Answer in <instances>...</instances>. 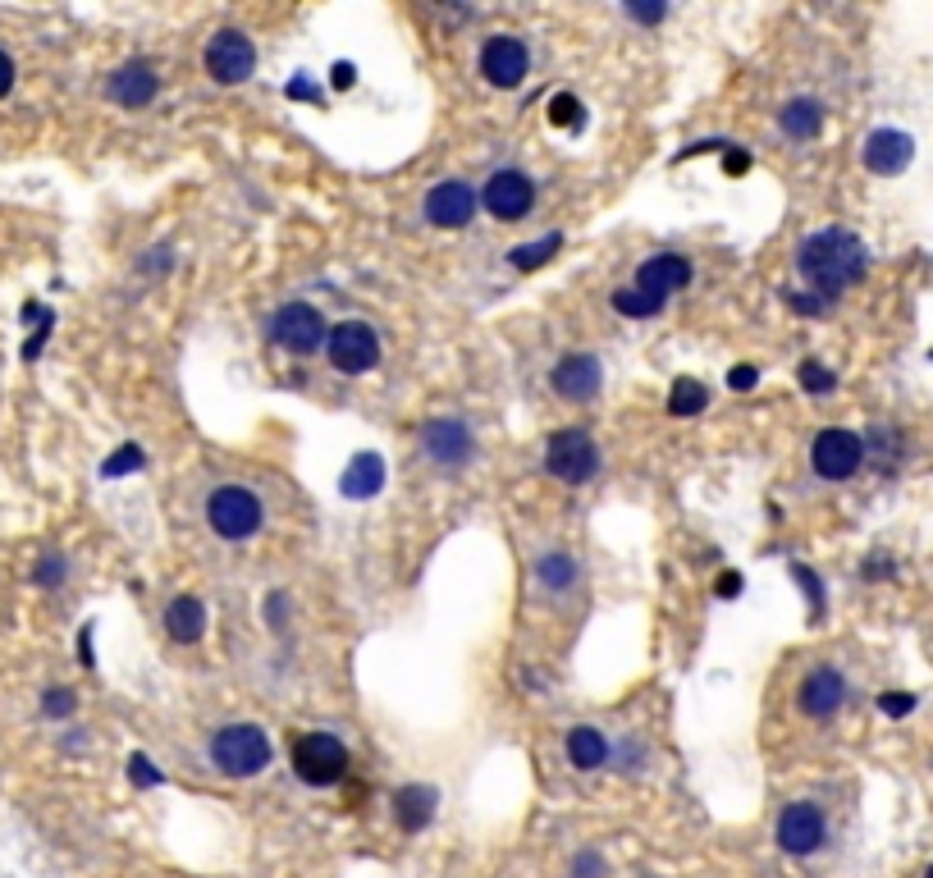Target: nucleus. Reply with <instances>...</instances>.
<instances>
[{
    "label": "nucleus",
    "mask_w": 933,
    "mask_h": 878,
    "mask_svg": "<svg viewBox=\"0 0 933 878\" xmlns=\"http://www.w3.org/2000/svg\"><path fill=\"white\" fill-rule=\"evenodd\" d=\"M865 266H869V252L851 229H819L796 252L800 279L815 284V293H823V298H838L851 284H861Z\"/></svg>",
    "instance_id": "f257e3e1"
},
{
    "label": "nucleus",
    "mask_w": 933,
    "mask_h": 878,
    "mask_svg": "<svg viewBox=\"0 0 933 878\" xmlns=\"http://www.w3.org/2000/svg\"><path fill=\"white\" fill-rule=\"evenodd\" d=\"M211 760L224 778H256L270 764V737L256 723H229L211 737Z\"/></svg>",
    "instance_id": "f03ea898"
},
{
    "label": "nucleus",
    "mask_w": 933,
    "mask_h": 878,
    "mask_svg": "<svg viewBox=\"0 0 933 878\" xmlns=\"http://www.w3.org/2000/svg\"><path fill=\"white\" fill-rule=\"evenodd\" d=\"M206 522H211V531L224 535V540H247V535L262 531L266 508L247 485H220L216 495L206 499Z\"/></svg>",
    "instance_id": "7ed1b4c3"
},
{
    "label": "nucleus",
    "mask_w": 933,
    "mask_h": 878,
    "mask_svg": "<svg viewBox=\"0 0 933 878\" xmlns=\"http://www.w3.org/2000/svg\"><path fill=\"white\" fill-rule=\"evenodd\" d=\"M293 773L307 787H334L348 773V751L334 732H307L293 746Z\"/></svg>",
    "instance_id": "20e7f679"
},
{
    "label": "nucleus",
    "mask_w": 933,
    "mask_h": 878,
    "mask_svg": "<svg viewBox=\"0 0 933 878\" xmlns=\"http://www.w3.org/2000/svg\"><path fill=\"white\" fill-rule=\"evenodd\" d=\"M270 339L284 353H293V357H311L330 339V325L311 302H284L279 312L270 316Z\"/></svg>",
    "instance_id": "39448f33"
},
{
    "label": "nucleus",
    "mask_w": 933,
    "mask_h": 878,
    "mask_svg": "<svg viewBox=\"0 0 933 878\" xmlns=\"http://www.w3.org/2000/svg\"><path fill=\"white\" fill-rule=\"evenodd\" d=\"M544 467L563 485H586L600 472V449H595V439L586 430H558L550 439V449H544Z\"/></svg>",
    "instance_id": "423d86ee"
},
{
    "label": "nucleus",
    "mask_w": 933,
    "mask_h": 878,
    "mask_svg": "<svg viewBox=\"0 0 933 878\" xmlns=\"http://www.w3.org/2000/svg\"><path fill=\"white\" fill-rule=\"evenodd\" d=\"M325 353H330L334 371L367 376V371H376V361H380V339H376V330L367 321H344V325L330 330Z\"/></svg>",
    "instance_id": "0eeeda50"
},
{
    "label": "nucleus",
    "mask_w": 933,
    "mask_h": 878,
    "mask_svg": "<svg viewBox=\"0 0 933 878\" xmlns=\"http://www.w3.org/2000/svg\"><path fill=\"white\" fill-rule=\"evenodd\" d=\"M206 73L220 83V88H233V83H247L252 79V69H256V46L247 33L239 28H224L216 33L211 42H206V56H201Z\"/></svg>",
    "instance_id": "6e6552de"
},
{
    "label": "nucleus",
    "mask_w": 933,
    "mask_h": 878,
    "mask_svg": "<svg viewBox=\"0 0 933 878\" xmlns=\"http://www.w3.org/2000/svg\"><path fill=\"white\" fill-rule=\"evenodd\" d=\"M861 458H865V439L855 430H842V426L819 430L815 444H810V467L823 481H851L861 472Z\"/></svg>",
    "instance_id": "1a4fd4ad"
},
{
    "label": "nucleus",
    "mask_w": 933,
    "mask_h": 878,
    "mask_svg": "<svg viewBox=\"0 0 933 878\" xmlns=\"http://www.w3.org/2000/svg\"><path fill=\"white\" fill-rule=\"evenodd\" d=\"M481 73L489 88H522L527 73H531V56H527V42L522 37H508V33H495L485 46H481Z\"/></svg>",
    "instance_id": "9d476101"
},
{
    "label": "nucleus",
    "mask_w": 933,
    "mask_h": 878,
    "mask_svg": "<svg viewBox=\"0 0 933 878\" xmlns=\"http://www.w3.org/2000/svg\"><path fill=\"white\" fill-rule=\"evenodd\" d=\"M828 842V819L810 800H792V806L778 815V846L787 856H815V851Z\"/></svg>",
    "instance_id": "9b49d317"
},
{
    "label": "nucleus",
    "mask_w": 933,
    "mask_h": 878,
    "mask_svg": "<svg viewBox=\"0 0 933 878\" xmlns=\"http://www.w3.org/2000/svg\"><path fill=\"white\" fill-rule=\"evenodd\" d=\"M485 211L495 216V220H522L531 216V206H535V178L522 174V170H495L485 178Z\"/></svg>",
    "instance_id": "f8f14e48"
},
{
    "label": "nucleus",
    "mask_w": 933,
    "mask_h": 878,
    "mask_svg": "<svg viewBox=\"0 0 933 878\" xmlns=\"http://www.w3.org/2000/svg\"><path fill=\"white\" fill-rule=\"evenodd\" d=\"M426 220L435 229H466L476 220V188L466 178H445L426 193Z\"/></svg>",
    "instance_id": "ddd939ff"
},
{
    "label": "nucleus",
    "mask_w": 933,
    "mask_h": 878,
    "mask_svg": "<svg viewBox=\"0 0 933 878\" xmlns=\"http://www.w3.org/2000/svg\"><path fill=\"white\" fill-rule=\"evenodd\" d=\"M550 384H554V394H558V398H567V403H586V398L600 394V384H604V367H600V357H590V353H567V357L558 361V367H554Z\"/></svg>",
    "instance_id": "4468645a"
},
{
    "label": "nucleus",
    "mask_w": 933,
    "mask_h": 878,
    "mask_svg": "<svg viewBox=\"0 0 933 878\" xmlns=\"http://www.w3.org/2000/svg\"><path fill=\"white\" fill-rule=\"evenodd\" d=\"M861 161H865L869 174L892 178V174H901L906 165L915 161V142H911V134H901V128H874V134L865 138Z\"/></svg>",
    "instance_id": "2eb2a0df"
},
{
    "label": "nucleus",
    "mask_w": 933,
    "mask_h": 878,
    "mask_svg": "<svg viewBox=\"0 0 933 878\" xmlns=\"http://www.w3.org/2000/svg\"><path fill=\"white\" fill-rule=\"evenodd\" d=\"M422 449L439 462V467H462L466 458L476 453V444H472V430H466L462 421H453V417H439V421H430L426 430H422Z\"/></svg>",
    "instance_id": "dca6fc26"
},
{
    "label": "nucleus",
    "mask_w": 933,
    "mask_h": 878,
    "mask_svg": "<svg viewBox=\"0 0 933 878\" xmlns=\"http://www.w3.org/2000/svg\"><path fill=\"white\" fill-rule=\"evenodd\" d=\"M842 701H846V678L838 668H815L796 691L800 714H810V718H833L842 709Z\"/></svg>",
    "instance_id": "f3484780"
},
{
    "label": "nucleus",
    "mask_w": 933,
    "mask_h": 878,
    "mask_svg": "<svg viewBox=\"0 0 933 878\" xmlns=\"http://www.w3.org/2000/svg\"><path fill=\"white\" fill-rule=\"evenodd\" d=\"M156 92H161V73H156L151 60H128L111 73V96L119 101V106L128 111H142L156 101Z\"/></svg>",
    "instance_id": "a211bd4d"
},
{
    "label": "nucleus",
    "mask_w": 933,
    "mask_h": 878,
    "mask_svg": "<svg viewBox=\"0 0 933 878\" xmlns=\"http://www.w3.org/2000/svg\"><path fill=\"white\" fill-rule=\"evenodd\" d=\"M687 284H691V262L678 256V252H659V256H650V262H641V270H636V289L659 298V302L668 293L687 289Z\"/></svg>",
    "instance_id": "6ab92c4d"
},
{
    "label": "nucleus",
    "mask_w": 933,
    "mask_h": 878,
    "mask_svg": "<svg viewBox=\"0 0 933 878\" xmlns=\"http://www.w3.org/2000/svg\"><path fill=\"white\" fill-rule=\"evenodd\" d=\"M435 806H439V792L426 787V783H407L394 792V819H399V829L403 833H422L430 829V819H435Z\"/></svg>",
    "instance_id": "aec40b11"
},
{
    "label": "nucleus",
    "mask_w": 933,
    "mask_h": 878,
    "mask_svg": "<svg viewBox=\"0 0 933 878\" xmlns=\"http://www.w3.org/2000/svg\"><path fill=\"white\" fill-rule=\"evenodd\" d=\"M339 489H344V499H371L384 489V458L380 453H357L344 476H339Z\"/></svg>",
    "instance_id": "412c9836"
},
{
    "label": "nucleus",
    "mask_w": 933,
    "mask_h": 878,
    "mask_svg": "<svg viewBox=\"0 0 933 878\" xmlns=\"http://www.w3.org/2000/svg\"><path fill=\"white\" fill-rule=\"evenodd\" d=\"M567 764L581 769V773H595V769H604L609 764V737L600 728H573L567 732Z\"/></svg>",
    "instance_id": "4be33fe9"
},
{
    "label": "nucleus",
    "mask_w": 933,
    "mask_h": 878,
    "mask_svg": "<svg viewBox=\"0 0 933 878\" xmlns=\"http://www.w3.org/2000/svg\"><path fill=\"white\" fill-rule=\"evenodd\" d=\"M165 632H170L178 645L201 640V632H206V609H201V600H197V596H174L170 609H165Z\"/></svg>",
    "instance_id": "5701e85b"
},
{
    "label": "nucleus",
    "mask_w": 933,
    "mask_h": 878,
    "mask_svg": "<svg viewBox=\"0 0 933 878\" xmlns=\"http://www.w3.org/2000/svg\"><path fill=\"white\" fill-rule=\"evenodd\" d=\"M778 124H783L787 138L810 142V138H819V128H823V106H819L815 96H796V101H787V106H783Z\"/></svg>",
    "instance_id": "b1692460"
},
{
    "label": "nucleus",
    "mask_w": 933,
    "mask_h": 878,
    "mask_svg": "<svg viewBox=\"0 0 933 878\" xmlns=\"http://www.w3.org/2000/svg\"><path fill=\"white\" fill-rule=\"evenodd\" d=\"M535 581H540L544 590H554V596H558V590H567V586L577 581V563L567 558L563 550L540 554V563H535Z\"/></svg>",
    "instance_id": "393cba45"
},
{
    "label": "nucleus",
    "mask_w": 933,
    "mask_h": 878,
    "mask_svg": "<svg viewBox=\"0 0 933 878\" xmlns=\"http://www.w3.org/2000/svg\"><path fill=\"white\" fill-rule=\"evenodd\" d=\"M710 403V390L700 380H672V390H668V412L672 417H695V412H705Z\"/></svg>",
    "instance_id": "a878e982"
},
{
    "label": "nucleus",
    "mask_w": 933,
    "mask_h": 878,
    "mask_svg": "<svg viewBox=\"0 0 933 878\" xmlns=\"http://www.w3.org/2000/svg\"><path fill=\"white\" fill-rule=\"evenodd\" d=\"M563 247V234H544L540 243H522V247H512L508 252V262H512V270H535V266H544L550 256Z\"/></svg>",
    "instance_id": "bb28decb"
},
{
    "label": "nucleus",
    "mask_w": 933,
    "mask_h": 878,
    "mask_svg": "<svg viewBox=\"0 0 933 878\" xmlns=\"http://www.w3.org/2000/svg\"><path fill=\"white\" fill-rule=\"evenodd\" d=\"M659 307H664V302H659V298H650V293H641L636 284H632V289H618V293H613V312H618V316H632V321L655 316Z\"/></svg>",
    "instance_id": "cd10ccee"
},
{
    "label": "nucleus",
    "mask_w": 933,
    "mask_h": 878,
    "mask_svg": "<svg viewBox=\"0 0 933 878\" xmlns=\"http://www.w3.org/2000/svg\"><path fill=\"white\" fill-rule=\"evenodd\" d=\"M800 390H806V394H833L838 376L828 367H819V361H800Z\"/></svg>",
    "instance_id": "c85d7f7f"
},
{
    "label": "nucleus",
    "mask_w": 933,
    "mask_h": 878,
    "mask_svg": "<svg viewBox=\"0 0 933 878\" xmlns=\"http://www.w3.org/2000/svg\"><path fill=\"white\" fill-rule=\"evenodd\" d=\"M142 462H147V458H142V449H138V444H124L115 458L101 462V476H106V481H119L124 472H138Z\"/></svg>",
    "instance_id": "c756f323"
},
{
    "label": "nucleus",
    "mask_w": 933,
    "mask_h": 878,
    "mask_svg": "<svg viewBox=\"0 0 933 878\" xmlns=\"http://www.w3.org/2000/svg\"><path fill=\"white\" fill-rule=\"evenodd\" d=\"M128 778H134L138 787H161V783H165V773L156 769L147 755H128Z\"/></svg>",
    "instance_id": "7c9ffc66"
},
{
    "label": "nucleus",
    "mask_w": 933,
    "mask_h": 878,
    "mask_svg": "<svg viewBox=\"0 0 933 878\" xmlns=\"http://www.w3.org/2000/svg\"><path fill=\"white\" fill-rule=\"evenodd\" d=\"M878 709H884L888 718H906L915 709V695L911 691H884V695H878Z\"/></svg>",
    "instance_id": "2f4dec72"
},
{
    "label": "nucleus",
    "mask_w": 933,
    "mask_h": 878,
    "mask_svg": "<svg viewBox=\"0 0 933 878\" xmlns=\"http://www.w3.org/2000/svg\"><path fill=\"white\" fill-rule=\"evenodd\" d=\"M550 119H554L558 128L577 124V119H581V106H577V96H567V92H563V96H554V101H550Z\"/></svg>",
    "instance_id": "473e14b6"
},
{
    "label": "nucleus",
    "mask_w": 933,
    "mask_h": 878,
    "mask_svg": "<svg viewBox=\"0 0 933 878\" xmlns=\"http://www.w3.org/2000/svg\"><path fill=\"white\" fill-rule=\"evenodd\" d=\"M792 577H796L800 586H806V596H810V613L819 617V613H823V586H819V577L810 573V567H800V563L792 567Z\"/></svg>",
    "instance_id": "72a5a7b5"
},
{
    "label": "nucleus",
    "mask_w": 933,
    "mask_h": 878,
    "mask_svg": "<svg viewBox=\"0 0 933 878\" xmlns=\"http://www.w3.org/2000/svg\"><path fill=\"white\" fill-rule=\"evenodd\" d=\"M42 714H46V718H69V714H73V691H65V686L46 691V701H42Z\"/></svg>",
    "instance_id": "f704fd0d"
},
{
    "label": "nucleus",
    "mask_w": 933,
    "mask_h": 878,
    "mask_svg": "<svg viewBox=\"0 0 933 878\" xmlns=\"http://www.w3.org/2000/svg\"><path fill=\"white\" fill-rule=\"evenodd\" d=\"M573 878H604V856H595V851H581L573 860Z\"/></svg>",
    "instance_id": "c9c22d12"
},
{
    "label": "nucleus",
    "mask_w": 933,
    "mask_h": 878,
    "mask_svg": "<svg viewBox=\"0 0 933 878\" xmlns=\"http://www.w3.org/2000/svg\"><path fill=\"white\" fill-rule=\"evenodd\" d=\"M756 384H760V367H750V361H746V367H737V371L728 376V390H737V394L756 390Z\"/></svg>",
    "instance_id": "e433bc0d"
},
{
    "label": "nucleus",
    "mask_w": 933,
    "mask_h": 878,
    "mask_svg": "<svg viewBox=\"0 0 933 878\" xmlns=\"http://www.w3.org/2000/svg\"><path fill=\"white\" fill-rule=\"evenodd\" d=\"M37 581H42V586H56V581H65V558H46V563L37 567Z\"/></svg>",
    "instance_id": "4c0bfd02"
},
{
    "label": "nucleus",
    "mask_w": 933,
    "mask_h": 878,
    "mask_svg": "<svg viewBox=\"0 0 933 878\" xmlns=\"http://www.w3.org/2000/svg\"><path fill=\"white\" fill-rule=\"evenodd\" d=\"M714 596H718V600H737V596H741V573H723L718 586H714Z\"/></svg>",
    "instance_id": "58836bf2"
},
{
    "label": "nucleus",
    "mask_w": 933,
    "mask_h": 878,
    "mask_svg": "<svg viewBox=\"0 0 933 878\" xmlns=\"http://www.w3.org/2000/svg\"><path fill=\"white\" fill-rule=\"evenodd\" d=\"M787 307H792V312H800V316H819L823 312V302H815L806 293H787Z\"/></svg>",
    "instance_id": "ea45409f"
},
{
    "label": "nucleus",
    "mask_w": 933,
    "mask_h": 878,
    "mask_svg": "<svg viewBox=\"0 0 933 878\" xmlns=\"http://www.w3.org/2000/svg\"><path fill=\"white\" fill-rule=\"evenodd\" d=\"M627 14H632V19H641V23H659L668 10H664V5H627Z\"/></svg>",
    "instance_id": "a19ab883"
},
{
    "label": "nucleus",
    "mask_w": 933,
    "mask_h": 878,
    "mask_svg": "<svg viewBox=\"0 0 933 878\" xmlns=\"http://www.w3.org/2000/svg\"><path fill=\"white\" fill-rule=\"evenodd\" d=\"M284 613H289V600H284V596H270V600H266V617H270V627H284V623H279Z\"/></svg>",
    "instance_id": "79ce46f5"
},
{
    "label": "nucleus",
    "mask_w": 933,
    "mask_h": 878,
    "mask_svg": "<svg viewBox=\"0 0 933 878\" xmlns=\"http://www.w3.org/2000/svg\"><path fill=\"white\" fill-rule=\"evenodd\" d=\"M10 83H14V65H10V56H5V50H0V96L10 92Z\"/></svg>",
    "instance_id": "37998d69"
},
{
    "label": "nucleus",
    "mask_w": 933,
    "mask_h": 878,
    "mask_svg": "<svg viewBox=\"0 0 933 878\" xmlns=\"http://www.w3.org/2000/svg\"><path fill=\"white\" fill-rule=\"evenodd\" d=\"M78 655H83V663L92 668L96 659H92V627H83V636H78Z\"/></svg>",
    "instance_id": "c03bdc74"
},
{
    "label": "nucleus",
    "mask_w": 933,
    "mask_h": 878,
    "mask_svg": "<svg viewBox=\"0 0 933 878\" xmlns=\"http://www.w3.org/2000/svg\"><path fill=\"white\" fill-rule=\"evenodd\" d=\"M353 83V65H334V88H348Z\"/></svg>",
    "instance_id": "a18cd8bd"
},
{
    "label": "nucleus",
    "mask_w": 933,
    "mask_h": 878,
    "mask_svg": "<svg viewBox=\"0 0 933 878\" xmlns=\"http://www.w3.org/2000/svg\"><path fill=\"white\" fill-rule=\"evenodd\" d=\"M746 165H750V157H746V151H733V157H728V170H733V174H741Z\"/></svg>",
    "instance_id": "49530a36"
},
{
    "label": "nucleus",
    "mask_w": 933,
    "mask_h": 878,
    "mask_svg": "<svg viewBox=\"0 0 933 878\" xmlns=\"http://www.w3.org/2000/svg\"><path fill=\"white\" fill-rule=\"evenodd\" d=\"M924 878H933V865H929V874H924Z\"/></svg>",
    "instance_id": "de8ad7c7"
}]
</instances>
